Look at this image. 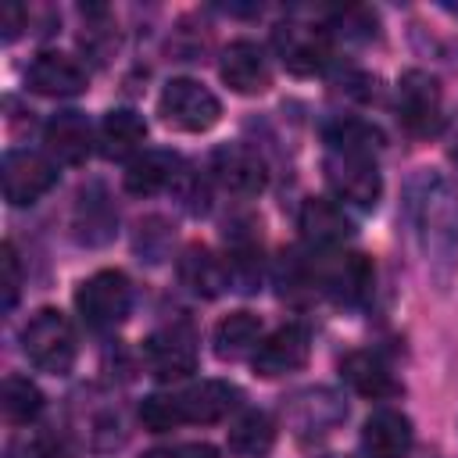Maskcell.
I'll return each instance as SVG.
<instances>
[{
    "label": "cell",
    "instance_id": "6da1fadb",
    "mask_svg": "<svg viewBox=\"0 0 458 458\" xmlns=\"http://www.w3.org/2000/svg\"><path fill=\"white\" fill-rule=\"evenodd\" d=\"M411 215L429 265L458 261V186L440 172H422L411 186Z\"/></svg>",
    "mask_w": 458,
    "mask_h": 458
},
{
    "label": "cell",
    "instance_id": "7a4b0ae2",
    "mask_svg": "<svg viewBox=\"0 0 458 458\" xmlns=\"http://www.w3.org/2000/svg\"><path fill=\"white\" fill-rule=\"evenodd\" d=\"M21 351H25V358H29L39 372L68 376L72 365H75L79 344H75L72 322H68L57 308H39V311L25 322V329H21Z\"/></svg>",
    "mask_w": 458,
    "mask_h": 458
},
{
    "label": "cell",
    "instance_id": "3957f363",
    "mask_svg": "<svg viewBox=\"0 0 458 458\" xmlns=\"http://www.w3.org/2000/svg\"><path fill=\"white\" fill-rule=\"evenodd\" d=\"M129 304H132V290H129L125 272H118V268H100L89 279H82L79 290H75L79 318L89 329H100V333L114 329L129 315Z\"/></svg>",
    "mask_w": 458,
    "mask_h": 458
},
{
    "label": "cell",
    "instance_id": "277c9868",
    "mask_svg": "<svg viewBox=\"0 0 458 458\" xmlns=\"http://www.w3.org/2000/svg\"><path fill=\"white\" fill-rule=\"evenodd\" d=\"M157 114L179 132H208L222 118V104L197 79H172L157 97Z\"/></svg>",
    "mask_w": 458,
    "mask_h": 458
},
{
    "label": "cell",
    "instance_id": "5b68a950",
    "mask_svg": "<svg viewBox=\"0 0 458 458\" xmlns=\"http://www.w3.org/2000/svg\"><path fill=\"white\" fill-rule=\"evenodd\" d=\"M326 182L329 190L354 204V208H376L383 193V179L376 168V154H358V150H329L326 154Z\"/></svg>",
    "mask_w": 458,
    "mask_h": 458
},
{
    "label": "cell",
    "instance_id": "8992f818",
    "mask_svg": "<svg viewBox=\"0 0 458 458\" xmlns=\"http://www.w3.org/2000/svg\"><path fill=\"white\" fill-rule=\"evenodd\" d=\"M397 118L411 136H437L444 125L440 82L429 72H404L397 82Z\"/></svg>",
    "mask_w": 458,
    "mask_h": 458
},
{
    "label": "cell",
    "instance_id": "52a82bcc",
    "mask_svg": "<svg viewBox=\"0 0 458 458\" xmlns=\"http://www.w3.org/2000/svg\"><path fill=\"white\" fill-rule=\"evenodd\" d=\"M272 47L286 72L293 75H315L329 61V36L326 29L304 25V21H283L272 32Z\"/></svg>",
    "mask_w": 458,
    "mask_h": 458
},
{
    "label": "cell",
    "instance_id": "ba28073f",
    "mask_svg": "<svg viewBox=\"0 0 458 458\" xmlns=\"http://www.w3.org/2000/svg\"><path fill=\"white\" fill-rule=\"evenodd\" d=\"M308 358H311V333H308V326L286 322V326H279L276 333H268L258 344V351L250 354V365H254L258 376L276 379V376L304 369Z\"/></svg>",
    "mask_w": 458,
    "mask_h": 458
},
{
    "label": "cell",
    "instance_id": "9c48e42d",
    "mask_svg": "<svg viewBox=\"0 0 458 458\" xmlns=\"http://www.w3.org/2000/svg\"><path fill=\"white\" fill-rule=\"evenodd\" d=\"M0 182H4L7 204L25 208V204H36L43 193H50V186L57 182V172L47 157H39L32 150H11V154H4Z\"/></svg>",
    "mask_w": 458,
    "mask_h": 458
},
{
    "label": "cell",
    "instance_id": "30bf717a",
    "mask_svg": "<svg viewBox=\"0 0 458 458\" xmlns=\"http://www.w3.org/2000/svg\"><path fill=\"white\" fill-rule=\"evenodd\" d=\"M143 365L150 369L154 379L172 383V379H186L197 369V347L193 336L179 326L172 329H157L143 340Z\"/></svg>",
    "mask_w": 458,
    "mask_h": 458
},
{
    "label": "cell",
    "instance_id": "8fae6325",
    "mask_svg": "<svg viewBox=\"0 0 458 458\" xmlns=\"http://www.w3.org/2000/svg\"><path fill=\"white\" fill-rule=\"evenodd\" d=\"M211 175L222 190L236 193V197H258L268 182L265 161L258 150L243 147V143H225L211 154Z\"/></svg>",
    "mask_w": 458,
    "mask_h": 458
},
{
    "label": "cell",
    "instance_id": "7c38bea8",
    "mask_svg": "<svg viewBox=\"0 0 458 458\" xmlns=\"http://www.w3.org/2000/svg\"><path fill=\"white\" fill-rule=\"evenodd\" d=\"M222 82L233 89V93H243V97H254V93H265L272 86V64L265 57V50L250 39H236L225 47L222 54Z\"/></svg>",
    "mask_w": 458,
    "mask_h": 458
},
{
    "label": "cell",
    "instance_id": "4fadbf2b",
    "mask_svg": "<svg viewBox=\"0 0 458 458\" xmlns=\"http://www.w3.org/2000/svg\"><path fill=\"white\" fill-rule=\"evenodd\" d=\"M86 82H89L86 68L61 50L36 54V61L25 72V86L39 97H79L86 89Z\"/></svg>",
    "mask_w": 458,
    "mask_h": 458
},
{
    "label": "cell",
    "instance_id": "5bb4252c",
    "mask_svg": "<svg viewBox=\"0 0 458 458\" xmlns=\"http://www.w3.org/2000/svg\"><path fill=\"white\" fill-rule=\"evenodd\" d=\"M411 440H415V429H411V419L397 408H376L369 419H365V429H361V444L372 458H404L411 451Z\"/></svg>",
    "mask_w": 458,
    "mask_h": 458
},
{
    "label": "cell",
    "instance_id": "9a60e30c",
    "mask_svg": "<svg viewBox=\"0 0 458 458\" xmlns=\"http://www.w3.org/2000/svg\"><path fill=\"white\" fill-rule=\"evenodd\" d=\"M43 143L61 165H82L93 150V129L82 111H57L43 125Z\"/></svg>",
    "mask_w": 458,
    "mask_h": 458
},
{
    "label": "cell",
    "instance_id": "2e32d148",
    "mask_svg": "<svg viewBox=\"0 0 458 458\" xmlns=\"http://www.w3.org/2000/svg\"><path fill=\"white\" fill-rule=\"evenodd\" d=\"M236 404H240V390L233 383H222V379H204V383L179 390L182 422L211 426V422H222Z\"/></svg>",
    "mask_w": 458,
    "mask_h": 458
},
{
    "label": "cell",
    "instance_id": "e0dca14e",
    "mask_svg": "<svg viewBox=\"0 0 458 458\" xmlns=\"http://www.w3.org/2000/svg\"><path fill=\"white\" fill-rule=\"evenodd\" d=\"M175 268H179L182 286H186L190 293H197V297H208V301H211V297H218V293L233 283L229 265H225L211 247H204V243L186 247Z\"/></svg>",
    "mask_w": 458,
    "mask_h": 458
},
{
    "label": "cell",
    "instance_id": "ac0fdd59",
    "mask_svg": "<svg viewBox=\"0 0 458 458\" xmlns=\"http://www.w3.org/2000/svg\"><path fill=\"white\" fill-rule=\"evenodd\" d=\"M297 225H301V236L311 243V247H340L347 236H351V218L340 211V204L326 200V197H308L301 204V215H297Z\"/></svg>",
    "mask_w": 458,
    "mask_h": 458
},
{
    "label": "cell",
    "instance_id": "d6986e66",
    "mask_svg": "<svg viewBox=\"0 0 458 458\" xmlns=\"http://www.w3.org/2000/svg\"><path fill=\"white\" fill-rule=\"evenodd\" d=\"M340 376L351 383L354 394L372 397V401H386V397H397L401 394V383L383 365V358L372 354V351H351V354H344Z\"/></svg>",
    "mask_w": 458,
    "mask_h": 458
},
{
    "label": "cell",
    "instance_id": "ffe728a7",
    "mask_svg": "<svg viewBox=\"0 0 458 458\" xmlns=\"http://www.w3.org/2000/svg\"><path fill=\"white\" fill-rule=\"evenodd\" d=\"M179 179V154L172 150H143L125 168V190L136 197H150Z\"/></svg>",
    "mask_w": 458,
    "mask_h": 458
},
{
    "label": "cell",
    "instance_id": "44dd1931",
    "mask_svg": "<svg viewBox=\"0 0 458 458\" xmlns=\"http://www.w3.org/2000/svg\"><path fill=\"white\" fill-rule=\"evenodd\" d=\"M147 140V122L132 111V107H114L104 114L100 122V154L118 161V157H129L143 147Z\"/></svg>",
    "mask_w": 458,
    "mask_h": 458
},
{
    "label": "cell",
    "instance_id": "7402d4cb",
    "mask_svg": "<svg viewBox=\"0 0 458 458\" xmlns=\"http://www.w3.org/2000/svg\"><path fill=\"white\" fill-rule=\"evenodd\" d=\"M215 354L222 361H236L243 354H254L261 344V318L254 311H229L218 326H215Z\"/></svg>",
    "mask_w": 458,
    "mask_h": 458
},
{
    "label": "cell",
    "instance_id": "603a6c76",
    "mask_svg": "<svg viewBox=\"0 0 458 458\" xmlns=\"http://www.w3.org/2000/svg\"><path fill=\"white\" fill-rule=\"evenodd\" d=\"M329 293H336L340 301H361L372 286V265L365 254H344L336 258L329 268H322L315 276Z\"/></svg>",
    "mask_w": 458,
    "mask_h": 458
},
{
    "label": "cell",
    "instance_id": "cb8c5ba5",
    "mask_svg": "<svg viewBox=\"0 0 458 458\" xmlns=\"http://www.w3.org/2000/svg\"><path fill=\"white\" fill-rule=\"evenodd\" d=\"M276 444V422L268 411H243L229 426V451L236 458H261Z\"/></svg>",
    "mask_w": 458,
    "mask_h": 458
},
{
    "label": "cell",
    "instance_id": "d4e9b609",
    "mask_svg": "<svg viewBox=\"0 0 458 458\" xmlns=\"http://www.w3.org/2000/svg\"><path fill=\"white\" fill-rule=\"evenodd\" d=\"M0 411L11 426H29L43 411V390L29 376H7L0 386Z\"/></svg>",
    "mask_w": 458,
    "mask_h": 458
},
{
    "label": "cell",
    "instance_id": "484cf974",
    "mask_svg": "<svg viewBox=\"0 0 458 458\" xmlns=\"http://www.w3.org/2000/svg\"><path fill=\"white\" fill-rule=\"evenodd\" d=\"M111 233H114L111 204L97 190H89V193L82 190V197H79V236L86 243H104V240H111Z\"/></svg>",
    "mask_w": 458,
    "mask_h": 458
},
{
    "label": "cell",
    "instance_id": "4316f807",
    "mask_svg": "<svg viewBox=\"0 0 458 458\" xmlns=\"http://www.w3.org/2000/svg\"><path fill=\"white\" fill-rule=\"evenodd\" d=\"M326 143L329 150H358V154H376L383 147V132L369 122L347 118V122H333L326 129Z\"/></svg>",
    "mask_w": 458,
    "mask_h": 458
},
{
    "label": "cell",
    "instance_id": "83f0119b",
    "mask_svg": "<svg viewBox=\"0 0 458 458\" xmlns=\"http://www.w3.org/2000/svg\"><path fill=\"white\" fill-rule=\"evenodd\" d=\"M140 422L150 433H168L175 426H186L182 422V408H179V394H150V397H143Z\"/></svg>",
    "mask_w": 458,
    "mask_h": 458
},
{
    "label": "cell",
    "instance_id": "f1b7e54d",
    "mask_svg": "<svg viewBox=\"0 0 458 458\" xmlns=\"http://www.w3.org/2000/svg\"><path fill=\"white\" fill-rule=\"evenodd\" d=\"M0 290H4V308L11 311L18 301V290H21V261H18V250L11 240H4V247H0Z\"/></svg>",
    "mask_w": 458,
    "mask_h": 458
},
{
    "label": "cell",
    "instance_id": "f546056e",
    "mask_svg": "<svg viewBox=\"0 0 458 458\" xmlns=\"http://www.w3.org/2000/svg\"><path fill=\"white\" fill-rule=\"evenodd\" d=\"M140 458H218V451L211 444H168V447H154Z\"/></svg>",
    "mask_w": 458,
    "mask_h": 458
},
{
    "label": "cell",
    "instance_id": "4dcf8cb0",
    "mask_svg": "<svg viewBox=\"0 0 458 458\" xmlns=\"http://www.w3.org/2000/svg\"><path fill=\"white\" fill-rule=\"evenodd\" d=\"M36 454H39V458H72V447L64 444V437L43 433V437L36 440Z\"/></svg>",
    "mask_w": 458,
    "mask_h": 458
},
{
    "label": "cell",
    "instance_id": "1f68e13d",
    "mask_svg": "<svg viewBox=\"0 0 458 458\" xmlns=\"http://www.w3.org/2000/svg\"><path fill=\"white\" fill-rule=\"evenodd\" d=\"M21 21H25V11H21L18 4H4V7H0V29H4V39H14L18 29H21Z\"/></svg>",
    "mask_w": 458,
    "mask_h": 458
},
{
    "label": "cell",
    "instance_id": "d6a6232c",
    "mask_svg": "<svg viewBox=\"0 0 458 458\" xmlns=\"http://www.w3.org/2000/svg\"><path fill=\"white\" fill-rule=\"evenodd\" d=\"M451 154H454V161H458V147H454V150H451Z\"/></svg>",
    "mask_w": 458,
    "mask_h": 458
}]
</instances>
